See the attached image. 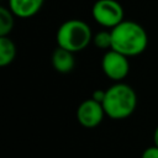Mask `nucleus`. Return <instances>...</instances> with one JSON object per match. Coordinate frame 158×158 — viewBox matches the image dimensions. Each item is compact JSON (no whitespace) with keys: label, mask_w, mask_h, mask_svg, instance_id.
Segmentation results:
<instances>
[{"label":"nucleus","mask_w":158,"mask_h":158,"mask_svg":"<svg viewBox=\"0 0 158 158\" xmlns=\"http://www.w3.org/2000/svg\"><path fill=\"white\" fill-rule=\"evenodd\" d=\"M111 31V49L126 57H136L144 52L148 44L146 30L135 21H122Z\"/></svg>","instance_id":"1"},{"label":"nucleus","mask_w":158,"mask_h":158,"mask_svg":"<svg viewBox=\"0 0 158 158\" xmlns=\"http://www.w3.org/2000/svg\"><path fill=\"white\" fill-rule=\"evenodd\" d=\"M91 14L99 25L110 30L123 21V7L116 0L95 1L91 9Z\"/></svg>","instance_id":"4"},{"label":"nucleus","mask_w":158,"mask_h":158,"mask_svg":"<svg viewBox=\"0 0 158 158\" xmlns=\"http://www.w3.org/2000/svg\"><path fill=\"white\" fill-rule=\"evenodd\" d=\"M16 57V46L14 41L7 37H0V67L10 65Z\"/></svg>","instance_id":"9"},{"label":"nucleus","mask_w":158,"mask_h":158,"mask_svg":"<svg viewBox=\"0 0 158 158\" xmlns=\"http://www.w3.org/2000/svg\"><path fill=\"white\" fill-rule=\"evenodd\" d=\"M93 43L100 49H111V31H99L93 35Z\"/></svg>","instance_id":"11"},{"label":"nucleus","mask_w":158,"mask_h":158,"mask_svg":"<svg viewBox=\"0 0 158 158\" xmlns=\"http://www.w3.org/2000/svg\"><path fill=\"white\" fill-rule=\"evenodd\" d=\"M44 0H9V9L20 19L35 16L42 7Z\"/></svg>","instance_id":"7"},{"label":"nucleus","mask_w":158,"mask_h":158,"mask_svg":"<svg viewBox=\"0 0 158 158\" xmlns=\"http://www.w3.org/2000/svg\"><path fill=\"white\" fill-rule=\"evenodd\" d=\"M141 158H158V147L153 144V146L146 148L142 152Z\"/></svg>","instance_id":"12"},{"label":"nucleus","mask_w":158,"mask_h":158,"mask_svg":"<svg viewBox=\"0 0 158 158\" xmlns=\"http://www.w3.org/2000/svg\"><path fill=\"white\" fill-rule=\"evenodd\" d=\"M56 40L58 47L75 53L88 47V44L93 41V33L86 22L73 19L63 22L59 26Z\"/></svg>","instance_id":"3"},{"label":"nucleus","mask_w":158,"mask_h":158,"mask_svg":"<svg viewBox=\"0 0 158 158\" xmlns=\"http://www.w3.org/2000/svg\"><path fill=\"white\" fill-rule=\"evenodd\" d=\"M105 114L112 120H123L133 114L137 106L136 91L127 84L117 83L105 90L102 101Z\"/></svg>","instance_id":"2"},{"label":"nucleus","mask_w":158,"mask_h":158,"mask_svg":"<svg viewBox=\"0 0 158 158\" xmlns=\"http://www.w3.org/2000/svg\"><path fill=\"white\" fill-rule=\"evenodd\" d=\"M101 69L109 79L121 81L130 72L128 57L115 49H107L101 59Z\"/></svg>","instance_id":"5"},{"label":"nucleus","mask_w":158,"mask_h":158,"mask_svg":"<svg viewBox=\"0 0 158 158\" xmlns=\"http://www.w3.org/2000/svg\"><path fill=\"white\" fill-rule=\"evenodd\" d=\"M94 100H96V101H99V102H101L102 104V101H104V99H105V90H95L94 93H93V96H91Z\"/></svg>","instance_id":"13"},{"label":"nucleus","mask_w":158,"mask_h":158,"mask_svg":"<svg viewBox=\"0 0 158 158\" xmlns=\"http://www.w3.org/2000/svg\"><path fill=\"white\" fill-rule=\"evenodd\" d=\"M14 14L10 9L1 6L0 7V37L7 36L14 27Z\"/></svg>","instance_id":"10"},{"label":"nucleus","mask_w":158,"mask_h":158,"mask_svg":"<svg viewBox=\"0 0 158 158\" xmlns=\"http://www.w3.org/2000/svg\"><path fill=\"white\" fill-rule=\"evenodd\" d=\"M105 115L106 114L102 104L94 100L93 98L80 102L77 109V120L85 128L98 127L101 123Z\"/></svg>","instance_id":"6"},{"label":"nucleus","mask_w":158,"mask_h":158,"mask_svg":"<svg viewBox=\"0 0 158 158\" xmlns=\"http://www.w3.org/2000/svg\"><path fill=\"white\" fill-rule=\"evenodd\" d=\"M153 144L158 147V126L156 127V130L153 132Z\"/></svg>","instance_id":"14"},{"label":"nucleus","mask_w":158,"mask_h":158,"mask_svg":"<svg viewBox=\"0 0 158 158\" xmlns=\"http://www.w3.org/2000/svg\"><path fill=\"white\" fill-rule=\"evenodd\" d=\"M52 65L58 73L64 74L72 72L75 65L74 53L65 48L58 47L57 49H54L52 54Z\"/></svg>","instance_id":"8"}]
</instances>
